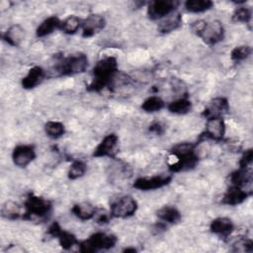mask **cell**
<instances>
[{"label":"cell","mask_w":253,"mask_h":253,"mask_svg":"<svg viewBox=\"0 0 253 253\" xmlns=\"http://www.w3.org/2000/svg\"><path fill=\"white\" fill-rule=\"evenodd\" d=\"M44 77L45 71L41 66H34L22 79V86L24 89H34L42 82Z\"/></svg>","instance_id":"17"},{"label":"cell","mask_w":253,"mask_h":253,"mask_svg":"<svg viewBox=\"0 0 253 253\" xmlns=\"http://www.w3.org/2000/svg\"><path fill=\"white\" fill-rule=\"evenodd\" d=\"M198 37H200L207 44L213 45L218 43L224 38V29L222 23L216 20L206 22Z\"/></svg>","instance_id":"8"},{"label":"cell","mask_w":253,"mask_h":253,"mask_svg":"<svg viewBox=\"0 0 253 253\" xmlns=\"http://www.w3.org/2000/svg\"><path fill=\"white\" fill-rule=\"evenodd\" d=\"M225 133V124L222 118H212L207 120L205 132L201 137L220 141Z\"/></svg>","instance_id":"13"},{"label":"cell","mask_w":253,"mask_h":253,"mask_svg":"<svg viewBox=\"0 0 253 253\" xmlns=\"http://www.w3.org/2000/svg\"><path fill=\"white\" fill-rule=\"evenodd\" d=\"M36 158V152L32 145L21 144L14 148L12 159L16 166L26 167Z\"/></svg>","instance_id":"15"},{"label":"cell","mask_w":253,"mask_h":253,"mask_svg":"<svg viewBox=\"0 0 253 253\" xmlns=\"http://www.w3.org/2000/svg\"><path fill=\"white\" fill-rule=\"evenodd\" d=\"M158 218L167 223H176L181 219L180 211L172 206H164L156 212Z\"/></svg>","instance_id":"24"},{"label":"cell","mask_w":253,"mask_h":253,"mask_svg":"<svg viewBox=\"0 0 253 253\" xmlns=\"http://www.w3.org/2000/svg\"><path fill=\"white\" fill-rule=\"evenodd\" d=\"M111 217L112 215L110 212H107L105 210H102V209H97L93 218L99 224H106L110 221Z\"/></svg>","instance_id":"35"},{"label":"cell","mask_w":253,"mask_h":253,"mask_svg":"<svg viewBox=\"0 0 253 253\" xmlns=\"http://www.w3.org/2000/svg\"><path fill=\"white\" fill-rule=\"evenodd\" d=\"M178 5L179 2L175 0H154L148 4L147 15L151 20L163 19L171 15Z\"/></svg>","instance_id":"7"},{"label":"cell","mask_w":253,"mask_h":253,"mask_svg":"<svg viewBox=\"0 0 253 253\" xmlns=\"http://www.w3.org/2000/svg\"><path fill=\"white\" fill-rule=\"evenodd\" d=\"M196 146L197 144L190 142H182L173 146L170 152L171 156L175 157L176 160L170 163L169 170L172 173H178L195 168L199 161V157L195 151Z\"/></svg>","instance_id":"2"},{"label":"cell","mask_w":253,"mask_h":253,"mask_svg":"<svg viewBox=\"0 0 253 253\" xmlns=\"http://www.w3.org/2000/svg\"><path fill=\"white\" fill-rule=\"evenodd\" d=\"M252 159H253V151L251 148H249V149L245 150V152L241 156V158L239 160V167L240 168L249 167L252 163Z\"/></svg>","instance_id":"36"},{"label":"cell","mask_w":253,"mask_h":253,"mask_svg":"<svg viewBox=\"0 0 253 253\" xmlns=\"http://www.w3.org/2000/svg\"><path fill=\"white\" fill-rule=\"evenodd\" d=\"M210 229L214 234L227 237L234 230V224L228 217H216L211 222Z\"/></svg>","instance_id":"18"},{"label":"cell","mask_w":253,"mask_h":253,"mask_svg":"<svg viewBox=\"0 0 253 253\" xmlns=\"http://www.w3.org/2000/svg\"><path fill=\"white\" fill-rule=\"evenodd\" d=\"M252 19V12L249 7L240 6L237 7L232 13L231 20L235 23H245L249 24Z\"/></svg>","instance_id":"31"},{"label":"cell","mask_w":253,"mask_h":253,"mask_svg":"<svg viewBox=\"0 0 253 253\" xmlns=\"http://www.w3.org/2000/svg\"><path fill=\"white\" fill-rule=\"evenodd\" d=\"M60 23H61V21L56 16H50V17L46 18L37 28V31H36L37 37L42 38V37H45V36L51 34L54 30L59 29Z\"/></svg>","instance_id":"23"},{"label":"cell","mask_w":253,"mask_h":253,"mask_svg":"<svg viewBox=\"0 0 253 253\" xmlns=\"http://www.w3.org/2000/svg\"><path fill=\"white\" fill-rule=\"evenodd\" d=\"M96 210H97V208H95L92 204H90L88 202H82V203L75 204L72 207L71 211L79 219L88 220V219H91L94 217Z\"/></svg>","instance_id":"22"},{"label":"cell","mask_w":253,"mask_h":253,"mask_svg":"<svg viewBox=\"0 0 253 253\" xmlns=\"http://www.w3.org/2000/svg\"><path fill=\"white\" fill-rule=\"evenodd\" d=\"M118 61L113 56L99 60L93 68V80L87 86L88 91L100 92L106 87H112L113 81L118 74Z\"/></svg>","instance_id":"1"},{"label":"cell","mask_w":253,"mask_h":253,"mask_svg":"<svg viewBox=\"0 0 253 253\" xmlns=\"http://www.w3.org/2000/svg\"><path fill=\"white\" fill-rule=\"evenodd\" d=\"M24 218H45L51 211V203L42 197L30 194L24 204Z\"/></svg>","instance_id":"4"},{"label":"cell","mask_w":253,"mask_h":253,"mask_svg":"<svg viewBox=\"0 0 253 253\" xmlns=\"http://www.w3.org/2000/svg\"><path fill=\"white\" fill-rule=\"evenodd\" d=\"M252 53V48L249 45H239L234 47L230 52V58L231 60L235 62H240L242 60H245L250 56Z\"/></svg>","instance_id":"33"},{"label":"cell","mask_w":253,"mask_h":253,"mask_svg":"<svg viewBox=\"0 0 253 253\" xmlns=\"http://www.w3.org/2000/svg\"><path fill=\"white\" fill-rule=\"evenodd\" d=\"M164 106H165V103L160 97L150 96L142 102L141 109L146 113H154L162 110Z\"/></svg>","instance_id":"29"},{"label":"cell","mask_w":253,"mask_h":253,"mask_svg":"<svg viewBox=\"0 0 253 253\" xmlns=\"http://www.w3.org/2000/svg\"><path fill=\"white\" fill-rule=\"evenodd\" d=\"M117 243V237L105 232H96L88 239L78 243L79 250L83 253L97 252L99 250H108L113 248Z\"/></svg>","instance_id":"5"},{"label":"cell","mask_w":253,"mask_h":253,"mask_svg":"<svg viewBox=\"0 0 253 253\" xmlns=\"http://www.w3.org/2000/svg\"><path fill=\"white\" fill-rule=\"evenodd\" d=\"M229 110V104L226 98L217 97L213 98L209 102L205 110L203 111V116L208 119L212 118H222L225 114H227Z\"/></svg>","instance_id":"12"},{"label":"cell","mask_w":253,"mask_h":253,"mask_svg":"<svg viewBox=\"0 0 253 253\" xmlns=\"http://www.w3.org/2000/svg\"><path fill=\"white\" fill-rule=\"evenodd\" d=\"M229 182L231 186L245 188L252 182V171L249 167L240 168L229 175Z\"/></svg>","instance_id":"19"},{"label":"cell","mask_w":253,"mask_h":253,"mask_svg":"<svg viewBox=\"0 0 253 253\" xmlns=\"http://www.w3.org/2000/svg\"><path fill=\"white\" fill-rule=\"evenodd\" d=\"M106 26V20L99 14H91L82 21V37L91 38L100 33Z\"/></svg>","instance_id":"11"},{"label":"cell","mask_w":253,"mask_h":253,"mask_svg":"<svg viewBox=\"0 0 253 253\" xmlns=\"http://www.w3.org/2000/svg\"><path fill=\"white\" fill-rule=\"evenodd\" d=\"M149 131L155 133V134H161L164 132V125L160 122H153L152 124L149 125V127H148Z\"/></svg>","instance_id":"37"},{"label":"cell","mask_w":253,"mask_h":253,"mask_svg":"<svg viewBox=\"0 0 253 253\" xmlns=\"http://www.w3.org/2000/svg\"><path fill=\"white\" fill-rule=\"evenodd\" d=\"M1 215L6 219H17L22 215V209L16 202L7 201L1 208Z\"/></svg>","instance_id":"25"},{"label":"cell","mask_w":253,"mask_h":253,"mask_svg":"<svg viewBox=\"0 0 253 253\" xmlns=\"http://www.w3.org/2000/svg\"><path fill=\"white\" fill-rule=\"evenodd\" d=\"M167 109L170 113L177 115H185L192 110V102L187 98H180L168 104Z\"/></svg>","instance_id":"26"},{"label":"cell","mask_w":253,"mask_h":253,"mask_svg":"<svg viewBox=\"0 0 253 253\" xmlns=\"http://www.w3.org/2000/svg\"><path fill=\"white\" fill-rule=\"evenodd\" d=\"M183 20L180 13H172L171 15L165 17L158 25V31L162 34L171 33L182 26Z\"/></svg>","instance_id":"20"},{"label":"cell","mask_w":253,"mask_h":253,"mask_svg":"<svg viewBox=\"0 0 253 253\" xmlns=\"http://www.w3.org/2000/svg\"><path fill=\"white\" fill-rule=\"evenodd\" d=\"M124 252H136V249L135 248H126L124 250Z\"/></svg>","instance_id":"38"},{"label":"cell","mask_w":253,"mask_h":253,"mask_svg":"<svg viewBox=\"0 0 253 253\" xmlns=\"http://www.w3.org/2000/svg\"><path fill=\"white\" fill-rule=\"evenodd\" d=\"M185 8L192 13H203L212 8L213 2L211 0H188L185 2Z\"/></svg>","instance_id":"27"},{"label":"cell","mask_w":253,"mask_h":253,"mask_svg":"<svg viewBox=\"0 0 253 253\" xmlns=\"http://www.w3.org/2000/svg\"><path fill=\"white\" fill-rule=\"evenodd\" d=\"M137 210V203L131 196H123L111 204L112 217L126 218L133 215Z\"/></svg>","instance_id":"6"},{"label":"cell","mask_w":253,"mask_h":253,"mask_svg":"<svg viewBox=\"0 0 253 253\" xmlns=\"http://www.w3.org/2000/svg\"><path fill=\"white\" fill-rule=\"evenodd\" d=\"M119 137L115 133L106 135L93 151L94 157H114L118 152Z\"/></svg>","instance_id":"10"},{"label":"cell","mask_w":253,"mask_h":253,"mask_svg":"<svg viewBox=\"0 0 253 253\" xmlns=\"http://www.w3.org/2000/svg\"><path fill=\"white\" fill-rule=\"evenodd\" d=\"M172 180V177L169 175H157L152 177H140L137 178L134 183L133 187L140 191H150L162 188L168 185Z\"/></svg>","instance_id":"9"},{"label":"cell","mask_w":253,"mask_h":253,"mask_svg":"<svg viewBox=\"0 0 253 253\" xmlns=\"http://www.w3.org/2000/svg\"><path fill=\"white\" fill-rule=\"evenodd\" d=\"M232 251L234 252H252L253 251V242L251 239L241 237L237 238L232 243Z\"/></svg>","instance_id":"34"},{"label":"cell","mask_w":253,"mask_h":253,"mask_svg":"<svg viewBox=\"0 0 253 253\" xmlns=\"http://www.w3.org/2000/svg\"><path fill=\"white\" fill-rule=\"evenodd\" d=\"M81 25H82V21L80 18H78L75 15H70L66 17L63 21H61L59 29L63 31L65 34L71 35L76 33L78 29L81 27Z\"/></svg>","instance_id":"28"},{"label":"cell","mask_w":253,"mask_h":253,"mask_svg":"<svg viewBox=\"0 0 253 253\" xmlns=\"http://www.w3.org/2000/svg\"><path fill=\"white\" fill-rule=\"evenodd\" d=\"M86 170H87V165L85 162L81 160H75L69 166V169L67 172L68 178L71 180L78 179L85 174Z\"/></svg>","instance_id":"32"},{"label":"cell","mask_w":253,"mask_h":253,"mask_svg":"<svg viewBox=\"0 0 253 253\" xmlns=\"http://www.w3.org/2000/svg\"><path fill=\"white\" fill-rule=\"evenodd\" d=\"M44 130L47 136L50 138H58L62 136L65 132V128L62 123L56 121H49L44 125Z\"/></svg>","instance_id":"30"},{"label":"cell","mask_w":253,"mask_h":253,"mask_svg":"<svg viewBox=\"0 0 253 253\" xmlns=\"http://www.w3.org/2000/svg\"><path fill=\"white\" fill-rule=\"evenodd\" d=\"M47 232L52 237L57 238L59 245L65 250H68V249L72 248L75 244H78V241H77L75 235L68 231L63 230L57 222H53L52 224H50Z\"/></svg>","instance_id":"14"},{"label":"cell","mask_w":253,"mask_h":253,"mask_svg":"<svg viewBox=\"0 0 253 253\" xmlns=\"http://www.w3.org/2000/svg\"><path fill=\"white\" fill-rule=\"evenodd\" d=\"M87 66V56L84 53H76L58 59L51 72L53 76H69L84 72Z\"/></svg>","instance_id":"3"},{"label":"cell","mask_w":253,"mask_h":253,"mask_svg":"<svg viewBox=\"0 0 253 253\" xmlns=\"http://www.w3.org/2000/svg\"><path fill=\"white\" fill-rule=\"evenodd\" d=\"M25 38V31L20 25H13L3 35V40L12 46H18Z\"/></svg>","instance_id":"21"},{"label":"cell","mask_w":253,"mask_h":253,"mask_svg":"<svg viewBox=\"0 0 253 253\" xmlns=\"http://www.w3.org/2000/svg\"><path fill=\"white\" fill-rule=\"evenodd\" d=\"M250 194L251 193H248L247 190H245L244 188L230 186L228 190L224 193L221 203L229 206H237L239 204H242Z\"/></svg>","instance_id":"16"}]
</instances>
